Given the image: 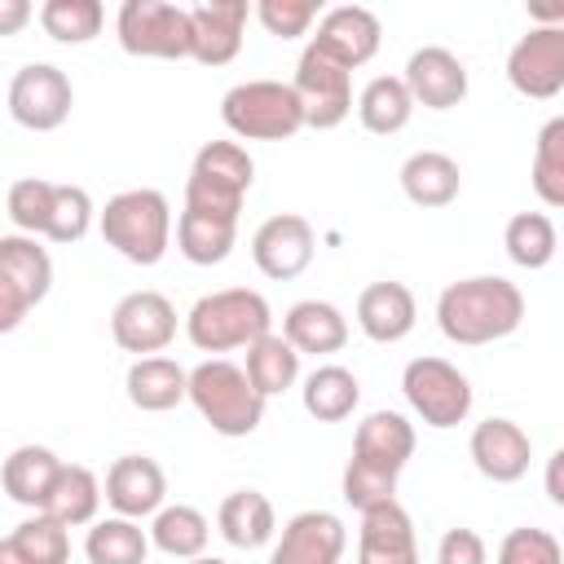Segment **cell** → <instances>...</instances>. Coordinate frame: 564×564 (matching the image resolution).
<instances>
[{
    "instance_id": "1",
    "label": "cell",
    "mask_w": 564,
    "mask_h": 564,
    "mask_svg": "<svg viewBox=\"0 0 564 564\" xmlns=\"http://www.w3.org/2000/svg\"><path fill=\"white\" fill-rule=\"evenodd\" d=\"M414 454V423L397 410H375L357 423L352 458L344 467V502L357 511L397 498V476Z\"/></svg>"
},
{
    "instance_id": "2",
    "label": "cell",
    "mask_w": 564,
    "mask_h": 564,
    "mask_svg": "<svg viewBox=\"0 0 564 564\" xmlns=\"http://www.w3.org/2000/svg\"><path fill=\"white\" fill-rule=\"evenodd\" d=\"M520 322H524V295H520L516 282H507L498 273L458 278L436 300L441 335L449 344H463V348H480V344L507 339L511 330H520Z\"/></svg>"
},
{
    "instance_id": "3",
    "label": "cell",
    "mask_w": 564,
    "mask_h": 564,
    "mask_svg": "<svg viewBox=\"0 0 564 564\" xmlns=\"http://www.w3.org/2000/svg\"><path fill=\"white\" fill-rule=\"evenodd\" d=\"M273 330V308L260 291L251 286H225L212 291L203 300H194V308L185 313V335L198 352H234V348H251L260 335Z\"/></svg>"
},
{
    "instance_id": "4",
    "label": "cell",
    "mask_w": 564,
    "mask_h": 564,
    "mask_svg": "<svg viewBox=\"0 0 564 564\" xmlns=\"http://www.w3.org/2000/svg\"><path fill=\"white\" fill-rule=\"evenodd\" d=\"M185 401L216 436H251L264 419V397L251 388L242 366L225 357H207L185 375Z\"/></svg>"
},
{
    "instance_id": "5",
    "label": "cell",
    "mask_w": 564,
    "mask_h": 564,
    "mask_svg": "<svg viewBox=\"0 0 564 564\" xmlns=\"http://www.w3.org/2000/svg\"><path fill=\"white\" fill-rule=\"evenodd\" d=\"M97 225H101L106 247H115L128 264H141V269L159 264L172 247V203L145 185L106 198Z\"/></svg>"
},
{
    "instance_id": "6",
    "label": "cell",
    "mask_w": 564,
    "mask_h": 564,
    "mask_svg": "<svg viewBox=\"0 0 564 564\" xmlns=\"http://www.w3.org/2000/svg\"><path fill=\"white\" fill-rule=\"evenodd\" d=\"M220 119L238 141H291L304 128V110L291 84L247 79L220 97Z\"/></svg>"
},
{
    "instance_id": "7",
    "label": "cell",
    "mask_w": 564,
    "mask_h": 564,
    "mask_svg": "<svg viewBox=\"0 0 564 564\" xmlns=\"http://www.w3.org/2000/svg\"><path fill=\"white\" fill-rule=\"evenodd\" d=\"M256 181V163L247 145L238 141H207L185 176V207L189 212H212V216H234L242 212V198Z\"/></svg>"
},
{
    "instance_id": "8",
    "label": "cell",
    "mask_w": 564,
    "mask_h": 564,
    "mask_svg": "<svg viewBox=\"0 0 564 564\" xmlns=\"http://www.w3.org/2000/svg\"><path fill=\"white\" fill-rule=\"evenodd\" d=\"M401 392H405L410 410L427 427H436V432L458 427L471 414V379L458 366H449L445 357H414V361H405Z\"/></svg>"
},
{
    "instance_id": "9",
    "label": "cell",
    "mask_w": 564,
    "mask_h": 564,
    "mask_svg": "<svg viewBox=\"0 0 564 564\" xmlns=\"http://www.w3.org/2000/svg\"><path fill=\"white\" fill-rule=\"evenodd\" d=\"M53 260L26 234H0V335L18 330L26 313L48 295Z\"/></svg>"
},
{
    "instance_id": "10",
    "label": "cell",
    "mask_w": 564,
    "mask_h": 564,
    "mask_svg": "<svg viewBox=\"0 0 564 564\" xmlns=\"http://www.w3.org/2000/svg\"><path fill=\"white\" fill-rule=\"evenodd\" d=\"M115 35L132 57L181 62L189 57V9L167 0H123L115 18Z\"/></svg>"
},
{
    "instance_id": "11",
    "label": "cell",
    "mask_w": 564,
    "mask_h": 564,
    "mask_svg": "<svg viewBox=\"0 0 564 564\" xmlns=\"http://www.w3.org/2000/svg\"><path fill=\"white\" fill-rule=\"evenodd\" d=\"M300 110H304V128L330 132L352 115V70H344L339 62H330L326 53H317L313 44H304L300 62H295V79H291Z\"/></svg>"
},
{
    "instance_id": "12",
    "label": "cell",
    "mask_w": 564,
    "mask_h": 564,
    "mask_svg": "<svg viewBox=\"0 0 564 564\" xmlns=\"http://www.w3.org/2000/svg\"><path fill=\"white\" fill-rule=\"evenodd\" d=\"M75 88L62 66L53 62H26L9 79V119L26 132H53L70 119Z\"/></svg>"
},
{
    "instance_id": "13",
    "label": "cell",
    "mask_w": 564,
    "mask_h": 564,
    "mask_svg": "<svg viewBox=\"0 0 564 564\" xmlns=\"http://www.w3.org/2000/svg\"><path fill=\"white\" fill-rule=\"evenodd\" d=\"M507 84L533 101L560 97L564 93V26H529L507 53Z\"/></svg>"
},
{
    "instance_id": "14",
    "label": "cell",
    "mask_w": 564,
    "mask_h": 564,
    "mask_svg": "<svg viewBox=\"0 0 564 564\" xmlns=\"http://www.w3.org/2000/svg\"><path fill=\"white\" fill-rule=\"evenodd\" d=\"M313 256H317V234H313V225H308L304 216H295V212H278V216H269V220L251 234V260H256V269H260L264 278H273V282L300 278V273L313 264Z\"/></svg>"
},
{
    "instance_id": "15",
    "label": "cell",
    "mask_w": 564,
    "mask_h": 564,
    "mask_svg": "<svg viewBox=\"0 0 564 564\" xmlns=\"http://www.w3.org/2000/svg\"><path fill=\"white\" fill-rule=\"evenodd\" d=\"M110 335L123 352L154 357L176 339V308L159 291H128L110 308Z\"/></svg>"
},
{
    "instance_id": "16",
    "label": "cell",
    "mask_w": 564,
    "mask_h": 564,
    "mask_svg": "<svg viewBox=\"0 0 564 564\" xmlns=\"http://www.w3.org/2000/svg\"><path fill=\"white\" fill-rule=\"evenodd\" d=\"M251 4L247 0H203L189 4V57L203 66H229L242 53Z\"/></svg>"
},
{
    "instance_id": "17",
    "label": "cell",
    "mask_w": 564,
    "mask_h": 564,
    "mask_svg": "<svg viewBox=\"0 0 564 564\" xmlns=\"http://www.w3.org/2000/svg\"><path fill=\"white\" fill-rule=\"evenodd\" d=\"M379 40H383V26H379V18L370 9L335 4V9H326L317 18V35L308 44L317 53H326L330 62H339L344 70H357L379 53Z\"/></svg>"
},
{
    "instance_id": "18",
    "label": "cell",
    "mask_w": 564,
    "mask_h": 564,
    "mask_svg": "<svg viewBox=\"0 0 564 564\" xmlns=\"http://www.w3.org/2000/svg\"><path fill=\"white\" fill-rule=\"evenodd\" d=\"M348 529L335 511H300L282 524L269 564H339Z\"/></svg>"
},
{
    "instance_id": "19",
    "label": "cell",
    "mask_w": 564,
    "mask_h": 564,
    "mask_svg": "<svg viewBox=\"0 0 564 564\" xmlns=\"http://www.w3.org/2000/svg\"><path fill=\"white\" fill-rule=\"evenodd\" d=\"M401 84H405L414 106H423V110H454L467 97V66L449 48L423 44V48L410 53Z\"/></svg>"
},
{
    "instance_id": "20",
    "label": "cell",
    "mask_w": 564,
    "mask_h": 564,
    "mask_svg": "<svg viewBox=\"0 0 564 564\" xmlns=\"http://www.w3.org/2000/svg\"><path fill=\"white\" fill-rule=\"evenodd\" d=\"M101 498L115 507V516L123 520H145L163 507L167 498V476L150 454H123L106 467V485Z\"/></svg>"
},
{
    "instance_id": "21",
    "label": "cell",
    "mask_w": 564,
    "mask_h": 564,
    "mask_svg": "<svg viewBox=\"0 0 564 564\" xmlns=\"http://www.w3.org/2000/svg\"><path fill=\"white\" fill-rule=\"evenodd\" d=\"M471 463L494 485H516L533 463V441L516 419H485L471 427Z\"/></svg>"
},
{
    "instance_id": "22",
    "label": "cell",
    "mask_w": 564,
    "mask_h": 564,
    "mask_svg": "<svg viewBox=\"0 0 564 564\" xmlns=\"http://www.w3.org/2000/svg\"><path fill=\"white\" fill-rule=\"evenodd\" d=\"M357 564H419V538L410 511L392 498L383 507L361 511Z\"/></svg>"
},
{
    "instance_id": "23",
    "label": "cell",
    "mask_w": 564,
    "mask_h": 564,
    "mask_svg": "<svg viewBox=\"0 0 564 564\" xmlns=\"http://www.w3.org/2000/svg\"><path fill=\"white\" fill-rule=\"evenodd\" d=\"M419 322V304H414V291L405 282H370L361 295H357V326L366 339L375 344H401Z\"/></svg>"
},
{
    "instance_id": "24",
    "label": "cell",
    "mask_w": 564,
    "mask_h": 564,
    "mask_svg": "<svg viewBox=\"0 0 564 564\" xmlns=\"http://www.w3.org/2000/svg\"><path fill=\"white\" fill-rule=\"evenodd\" d=\"M282 339L304 357H330L348 344V317L330 300H300L282 317Z\"/></svg>"
},
{
    "instance_id": "25",
    "label": "cell",
    "mask_w": 564,
    "mask_h": 564,
    "mask_svg": "<svg viewBox=\"0 0 564 564\" xmlns=\"http://www.w3.org/2000/svg\"><path fill=\"white\" fill-rule=\"evenodd\" d=\"M401 189L414 207H449L463 189V172L441 150H414L401 163Z\"/></svg>"
},
{
    "instance_id": "26",
    "label": "cell",
    "mask_w": 564,
    "mask_h": 564,
    "mask_svg": "<svg viewBox=\"0 0 564 564\" xmlns=\"http://www.w3.org/2000/svg\"><path fill=\"white\" fill-rule=\"evenodd\" d=\"M57 471H62V458L48 445H18L0 467V485L18 507L40 511L48 489H53V480H57Z\"/></svg>"
},
{
    "instance_id": "27",
    "label": "cell",
    "mask_w": 564,
    "mask_h": 564,
    "mask_svg": "<svg viewBox=\"0 0 564 564\" xmlns=\"http://www.w3.org/2000/svg\"><path fill=\"white\" fill-rule=\"evenodd\" d=\"M40 511L53 516L62 529L93 524L97 511H101V480H97V471L84 467V463H62V471H57V480H53V489H48Z\"/></svg>"
},
{
    "instance_id": "28",
    "label": "cell",
    "mask_w": 564,
    "mask_h": 564,
    "mask_svg": "<svg viewBox=\"0 0 564 564\" xmlns=\"http://www.w3.org/2000/svg\"><path fill=\"white\" fill-rule=\"evenodd\" d=\"M216 529L229 546L256 551L278 533V516H273V502L260 489H234L216 511Z\"/></svg>"
},
{
    "instance_id": "29",
    "label": "cell",
    "mask_w": 564,
    "mask_h": 564,
    "mask_svg": "<svg viewBox=\"0 0 564 564\" xmlns=\"http://www.w3.org/2000/svg\"><path fill=\"white\" fill-rule=\"evenodd\" d=\"M185 375H189V370H181L172 357H137V361L128 366L123 388H128V401H132L137 410L163 414V410H172V405L185 401Z\"/></svg>"
},
{
    "instance_id": "30",
    "label": "cell",
    "mask_w": 564,
    "mask_h": 564,
    "mask_svg": "<svg viewBox=\"0 0 564 564\" xmlns=\"http://www.w3.org/2000/svg\"><path fill=\"white\" fill-rule=\"evenodd\" d=\"M234 242H238V220L234 216H212V212L181 207V216H176V251L189 264H220V260H229Z\"/></svg>"
},
{
    "instance_id": "31",
    "label": "cell",
    "mask_w": 564,
    "mask_h": 564,
    "mask_svg": "<svg viewBox=\"0 0 564 564\" xmlns=\"http://www.w3.org/2000/svg\"><path fill=\"white\" fill-rule=\"evenodd\" d=\"M300 401H304V410L317 419V423H344L352 410H357V401H361V383H357V375L348 370V366H317L308 379H304V388H300Z\"/></svg>"
},
{
    "instance_id": "32",
    "label": "cell",
    "mask_w": 564,
    "mask_h": 564,
    "mask_svg": "<svg viewBox=\"0 0 564 564\" xmlns=\"http://www.w3.org/2000/svg\"><path fill=\"white\" fill-rule=\"evenodd\" d=\"M207 538H212V524L198 507H159L154 520H150V546H159L163 555L172 560H198L207 551Z\"/></svg>"
},
{
    "instance_id": "33",
    "label": "cell",
    "mask_w": 564,
    "mask_h": 564,
    "mask_svg": "<svg viewBox=\"0 0 564 564\" xmlns=\"http://www.w3.org/2000/svg\"><path fill=\"white\" fill-rule=\"evenodd\" d=\"M410 115H414V101H410L401 75H375V79L357 93V119H361V128L375 132V137L401 132V128L410 123Z\"/></svg>"
},
{
    "instance_id": "34",
    "label": "cell",
    "mask_w": 564,
    "mask_h": 564,
    "mask_svg": "<svg viewBox=\"0 0 564 564\" xmlns=\"http://www.w3.org/2000/svg\"><path fill=\"white\" fill-rule=\"evenodd\" d=\"M242 375L251 379V388L269 401V397H282L286 388H295V379H300V352L282 339V335H260L251 348H247V366H242Z\"/></svg>"
},
{
    "instance_id": "35",
    "label": "cell",
    "mask_w": 564,
    "mask_h": 564,
    "mask_svg": "<svg viewBox=\"0 0 564 564\" xmlns=\"http://www.w3.org/2000/svg\"><path fill=\"white\" fill-rule=\"evenodd\" d=\"M84 555H88V564H145L150 533L137 520H123V516L93 520L88 538H84Z\"/></svg>"
},
{
    "instance_id": "36",
    "label": "cell",
    "mask_w": 564,
    "mask_h": 564,
    "mask_svg": "<svg viewBox=\"0 0 564 564\" xmlns=\"http://www.w3.org/2000/svg\"><path fill=\"white\" fill-rule=\"evenodd\" d=\"M502 247L507 256L520 264V269H546L555 260V247H560V234H555V220L546 212H516L502 229Z\"/></svg>"
},
{
    "instance_id": "37",
    "label": "cell",
    "mask_w": 564,
    "mask_h": 564,
    "mask_svg": "<svg viewBox=\"0 0 564 564\" xmlns=\"http://www.w3.org/2000/svg\"><path fill=\"white\" fill-rule=\"evenodd\" d=\"M106 9L97 0H44L40 4V26L57 44H88L101 35Z\"/></svg>"
},
{
    "instance_id": "38",
    "label": "cell",
    "mask_w": 564,
    "mask_h": 564,
    "mask_svg": "<svg viewBox=\"0 0 564 564\" xmlns=\"http://www.w3.org/2000/svg\"><path fill=\"white\" fill-rule=\"evenodd\" d=\"M9 542H13V551L22 555V564H66V560H70V533H66L53 516H44V511L26 516V520L9 533Z\"/></svg>"
},
{
    "instance_id": "39",
    "label": "cell",
    "mask_w": 564,
    "mask_h": 564,
    "mask_svg": "<svg viewBox=\"0 0 564 564\" xmlns=\"http://www.w3.org/2000/svg\"><path fill=\"white\" fill-rule=\"evenodd\" d=\"M533 194L546 207H564V119L555 115L533 145Z\"/></svg>"
},
{
    "instance_id": "40",
    "label": "cell",
    "mask_w": 564,
    "mask_h": 564,
    "mask_svg": "<svg viewBox=\"0 0 564 564\" xmlns=\"http://www.w3.org/2000/svg\"><path fill=\"white\" fill-rule=\"evenodd\" d=\"M93 225V198L84 185H57L53 181V207H48V225H44V238L48 242H79Z\"/></svg>"
},
{
    "instance_id": "41",
    "label": "cell",
    "mask_w": 564,
    "mask_h": 564,
    "mask_svg": "<svg viewBox=\"0 0 564 564\" xmlns=\"http://www.w3.org/2000/svg\"><path fill=\"white\" fill-rule=\"evenodd\" d=\"M4 207H9V220L18 225V234L44 238L48 207H53V181H44V176H22V181H13Z\"/></svg>"
},
{
    "instance_id": "42",
    "label": "cell",
    "mask_w": 564,
    "mask_h": 564,
    "mask_svg": "<svg viewBox=\"0 0 564 564\" xmlns=\"http://www.w3.org/2000/svg\"><path fill=\"white\" fill-rule=\"evenodd\" d=\"M251 13L260 18V26L269 35L295 40V35H304L322 18V4L317 0H260V4H251Z\"/></svg>"
},
{
    "instance_id": "43",
    "label": "cell",
    "mask_w": 564,
    "mask_h": 564,
    "mask_svg": "<svg viewBox=\"0 0 564 564\" xmlns=\"http://www.w3.org/2000/svg\"><path fill=\"white\" fill-rule=\"evenodd\" d=\"M494 564H564V551H560L555 533L524 524V529H511V533L498 542Z\"/></svg>"
},
{
    "instance_id": "44",
    "label": "cell",
    "mask_w": 564,
    "mask_h": 564,
    "mask_svg": "<svg viewBox=\"0 0 564 564\" xmlns=\"http://www.w3.org/2000/svg\"><path fill=\"white\" fill-rule=\"evenodd\" d=\"M436 564H489V551H485V538L476 529H445L441 533V546H436Z\"/></svg>"
},
{
    "instance_id": "45",
    "label": "cell",
    "mask_w": 564,
    "mask_h": 564,
    "mask_svg": "<svg viewBox=\"0 0 564 564\" xmlns=\"http://www.w3.org/2000/svg\"><path fill=\"white\" fill-rule=\"evenodd\" d=\"M31 18H35V9L26 0H0V35H18Z\"/></svg>"
},
{
    "instance_id": "46",
    "label": "cell",
    "mask_w": 564,
    "mask_h": 564,
    "mask_svg": "<svg viewBox=\"0 0 564 564\" xmlns=\"http://www.w3.org/2000/svg\"><path fill=\"white\" fill-rule=\"evenodd\" d=\"M560 467H564V449H555V454L546 458V498H551L555 507H564V485H560Z\"/></svg>"
},
{
    "instance_id": "47",
    "label": "cell",
    "mask_w": 564,
    "mask_h": 564,
    "mask_svg": "<svg viewBox=\"0 0 564 564\" xmlns=\"http://www.w3.org/2000/svg\"><path fill=\"white\" fill-rule=\"evenodd\" d=\"M0 564H22V555L13 551V542H9V538H0Z\"/></svg>"
},
{
    "instance_id": "48",
    "label": "cell",
    "mask_w": 564,
    "mask_h": 564,
    "mask_svg": "<svg viewBox=\"0 0 564 564\" xmlns=\"http://www.w3.org/2000/svg\"><path fill=\"white\" fill-rule=\"evenodd\" d=\"M185 564H229V560H216V555H198V560H185Z\"/></svg>"
}]
</instances>
